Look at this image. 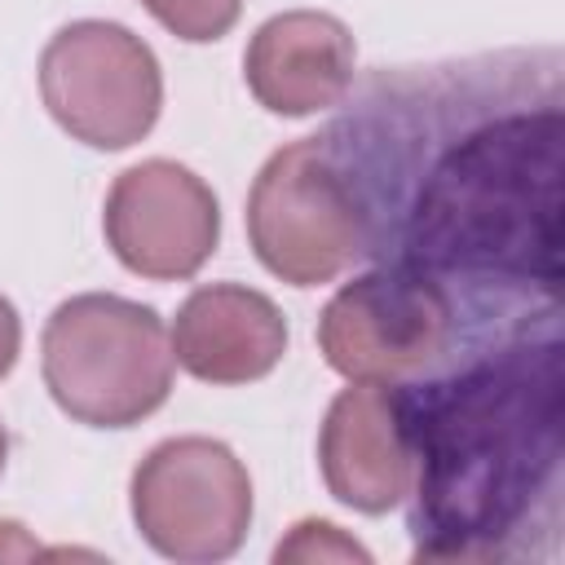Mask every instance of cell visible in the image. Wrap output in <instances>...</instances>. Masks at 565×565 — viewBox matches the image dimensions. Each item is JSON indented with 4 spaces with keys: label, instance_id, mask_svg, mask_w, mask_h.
Here are the masks:
<instances>
[{
    "label": "cell",
    "instance_id": "cell-3",
    "mask_svg": "<svg viewBox=\"0 0 565 565\" xmlns=\"http://www.w3.org/2000/svg\"><path fill=\"white\" fill-rule=\"evenodd\" d=\"M172 335L150 305L84 291L62 300L40 340L53 402L88 428H132L172 393Z\"/></svg>",
    "mask_w": 565,
    "mask_h": 565
},
{
    "label": "cell",
    "instance_id": "cell-11",
    "mask_svg": "<svg viewBox=\"0 0 565 565\" xmlns=\"http://www.w3.org/2000/svg\"><path fill=\"white\" fill-rule=\"evenodd\" d=\"M172 358L203 384H252L287 353L282 309L243 282H207L172 322Z\"/></svg>",
    "mask_w": 565,
    "mask_h": 565
},
{
    "label": "cell",
    "instance_id": "cell-7",
    "mask_svg": "<svg viewBox=\"0 0 565 565\" xmlns=\"http://www.w3.org/2000/svg\"><path fill=\"white\" fill-rule=\"evenodd\" d=\"M132 521L168 561H225L252 525V477L212 437H168L132 472Z\"/></svg>",
    "mask_w": 565,
    "mask_h": 565
},
{
    "label": "cell",
    "instance_id": "cell-9",
    "mask_svg": "<svg viewBox=\"0 0 565 565\" xmlns=\"http://www.w3.org/2000/svg\"><path fill=\"white\" fill-rule=\"evenodd\" d=\"M318 463L327 490L358 512H388L411 490V437L402 384L349 380L327 406L318 433Z\"/></svg>",
    "mask_w": 565,
    "mask_h": 565
},
{
    "label": "cell",
    "instance_id": "cell-12",
    "mask_svg": "<svg viewBox=\"0 0 565 565\" xmlns=\"http://www.w3.org/2000/svg\"><path fill=\"white\" fill-rule=\"evenodd\" d=\"M141 4L159 26H168L177 40L190 44L221 40L243 13V0H141Z\"/></svg>",
    "mask_w": 565,
    "mask_h": 565
},
{
    "label": "cell",
    "instance_id": "cell-6",
    "mask_svg": "<svg viewBox=\"0 0 565 565\" xmlns=\"http://www.w3.org/2000/svg\"><path fill=\"white\" fill-rule=\"evenodd\" d=\"M40 97L75 141L93 150H128L159 119L163 71L141 35L119 22L84 18L44 44Z\"/></svg>",
    "mask_w": 565,
    "mask_h": 565
},
{
    "label": "cell",
    "instance_id": "cell-5",
    "mask_svg": "<svg viewBox=\"0 0 565 565\" xmlns=\"http://www.w3.org/2000/svg\"><path fill=\"white\" fill-rule=\"evenodd\" d=\"M247 238L256 260L291 287L331 282L362 256V221L322 137L265 159L247 194Z\"/></svg>",
    "mask_w": 565,
    "mask_h": 565
},
{
    "label": "cell",
    "instance_id": "cell-13",
    "mask_svg": "<svg viewBox=\"0 0 565 565\" xmlns=\"http://www.w3.org/2000/svg\"><path fill=\"white\" fill-rule=\"evenodd\" d=\"M274 556L278 561H362V565L371 561V552L358 547L353 539H344L340 525H331V521H300L291 530V539L278 543Z\"/></svg>",
    "mask_w": 565,
    "mask_h": 565
},
{
    "label": "cell",
    "instance_id": "cell-8",
    "mask_svg": "<svg viewBox=\"0 0 565 565\" xmlns=\"http://www.w3.org/2000/svg\"><path fill=\"white\" fill-rule=\"evenodd\" d=\"M102 230L124 269L177 282L207 265L221 238L212 185L177 159H146L115 177Z\"/></svg>",
    "mask_w": 565,
    "mask_h": 565
},
{
    "label": "cell",
    "instance_id": "cell-14",
    "mask_svg": "<svg viewBox=\"0 0 565 565\" xmlns=\"http://www.w3.org/2000/svg\"><path fill=\"white\" fill-rule=\"evenodd\" d=\"M22 353V322H18V309L9 305V296H0V380L13 371Z\"/></svg>",
    "mask_w": 565,
    "mask_h": 565
},
{
    "label": "cell",
    "instance_id": "cell-15",
    "mask_svg": "<svg viewBox=\"0 0 565 565\" xmlns=\"http://www.w3.org/2000/svg\"><path fill=\"white\" fill-rule=\"evenodd\" d=\"M4 459H9V437H4V428H0V472H4Z\"/></svg>",
    "mask_w": 565,
    "mask_h": 565
},
{
    "label": "cell",
    "instance_id": "cell-10",
    "mask_svg": "<svg viewBox=\"0 0 565 565\" xmlns=\"http://www.w3.org/2000/svg\"><path fill=\"white\" fill-rule=\"evenodd\" d=\"M358 49L349 26L322 9H287L256 26L243 53V79L252 97L287 119L340 106L353 88Z\"/></svg>",
    "mask_w": 565,
    "mask_h": 565
},
{
    "label": "cell",
    "instance_id": "cell-1",
    "mask_svg": "<svg viewBox=\"0 0 565 565\" xmlns=\"http://www.w3.org/2000/svg\"><path fill=\"white\" fill-rule=\"evenodd\" d=\"M362 256L437 282L463 349L561 331V49H499L380 66L318 132Z\"/></svg>",
    "mask_w": 565,
    "mask_h": 565
},
{
    "label": "cell",
    "instance_id": "cell-2",
    "mask_svg": "<svg viewBox=\"0 0 565 565\" xmlns=\"http://www.w3.org/2000/svg\"><path fill=\"white\" fill-rule=\"evenodd\" d=\"M415 561H552L565 521L561 331L472 344L402 384Z\"/></svg>",
    "mask_w": 565,
    "mask_h": 565
},
{
    "label": "cell",
    "instance_id": "cell-4",
    "mask_svg": "<svg viewBox=\"0 0 565 565\" xmlns=\"http://www.w3.org/2000/svg\"><path fill=\"white\" fill-rule=\"evenodd\" d=\"M459 344L463 327L450 296L419 274L384 265L344 282L318 318V349L344 380H424L441 371Z\"/></svg>",
    "mask_w": 565,
    "mask_h": 565
}]
</instances>
